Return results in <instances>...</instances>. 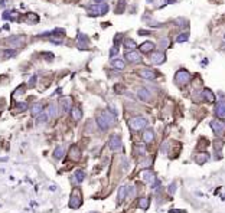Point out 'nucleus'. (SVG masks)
Wrapping results in <instances>:
<instances>
[{"instance_id":"1","label":"nucleus","mask_w":225,"mask_h":213,"mask_svg":"<svg viewBox=\"0 0 225 213\" xmlns=\"http://www.w3.org/2000/svg\"><path fill=\"white\" fill-rule=\"evenodd\" d=\"M114 121H116V114L112 111H110V109H104L103 112L97 117V124H98V127L101 130L110 128L114 124Z\"/></svg>"},{"instance_id":"2","label":"nucleus","mask_w":225,"mask_h":213,"mask_svg":"<svg viewBox=\"0 0 225 213\" xmlns=\"http://www.w3.org/2000/svg\"><path fill=\"white\" fill-rule=\"evenodd\" d=\"M108 12V5L107 3H100V5H93L88 7V14L89 16H101V14H107Z\"/></svg>"},{"instance_id":"3","label":"nucleus","mask_w":225,"mask_h":213,"mask_svg":"<svg viewBox=\"0 0 225 213\" xmlns=\"http://www.w3.org/2000/svg\"><path fill=\"white\" fill-rule=\"evenodd\" d=\"M82 204V196H81V192L78 189H74L72 190V193H71L69 196V203H68V206H69L71 209H78Z\"/></svg>"},{"instance_id":"4","label":"nucleus","mask_w":225,"mask_h":213,"mask_svg":"<svg viewBox=\"0 0 225 213\" xmlns=\"http://www.w3.org/2000/svg\"><path fill=\"white\" fill-rule=\"evenodd\" d=\"M175 82L178 85H186L191 82V74L186 71V69H179L176 74H175Z\"/></svg>"},{"instance_id":"5","label":"nucleus","mask_w":225,"mask_h":213,"mask_svg":"<svg viewBox=\"0 0 225 213\" xmlns=\"http://www.w3.org/2000/svg\"><path fill=\"white\" fill-rule=\"evenodd\" d=\"M128 125L133 131H139V130H143V128L147 125V118L144 117H134L128 121Z\"/></svg>"},{"instance_id":"6","label":"nucleus","mask_w":225,"mask_h":213,"mask_svg":"<svg viewBox=\"0 0 225 213\" xmlns=\"http://www.w3.org/2000/svg\"><path fill=\"white\" fill-rule=\"evenodd\" d=\"M211 128L214 130V134H215V135H219V137L225 133V125H224V123H221L219 120L211 121Z\"/></svg>"},{"instance_id":"7","label":"nucleus","mask_w":225,"mask_h":213,"mask_svg":"<svg viewBox=\"0 0 225 213\" xmlns=\"http://www.w3.org/2000/svg\"><path fill=\"white\" fill-rule=\"evenodd\" d=\"M149 58H150V62L155 63V65H160V63H163L166 61V56H164V53L162 51L160 52H152Z\"/></svg>"},{"instance_id":"8","label":"nucleus","mask_w":225,"mask_h":213,"mask_svg":"<svg viewBox=\"0 0 225 213\" xmlns=\"http://www.w3.org/2000/svg\"><path fill=\"white\" fill-rule=\"evenodd\" d=\"M137 74H139V76H140V78H144V79H155L156 76H157L156 71H153V69H149V68L139 69V71H137Z\"/></svg>"},{"instance_id":"9","label":"nucleus","mask_w":225,"mask_h":213,"mask_svg":"<svg viewBox=\"0 0 225 213\" xmlns=\"http://www.w3.org/2000/svg\"><path fill=\"white\" fill-rule=\"evenodd\" d=\"M124 59L131 62V63H137V62H141V55L139 52H136V51H128L124 55Z\"/></svg>"},{"instance_id":"10","label":"nucleus","mask_w":225,"mask_h":213,"mask_svg":"<svg viewBox=\"0 0 225 213\" xmlns=\"http://www.w3.org/2000/svg\"><path fill=\"white\" fill-rule=\"evenodd\" d=\"M84 179H85V173H84V171H82V170H77L74 174L71 176V183L75 184V186H78V184H81V183L84 181Z\"/></svg>"},{"instance_id":"11","label":"nucleus","mask_w":225,"mask_h":213,"mask_svg":"<svg viewBox=\"0 0 225 213\" xmlns=\"http://www.w3.org/2000/svg\"><path fill=\"white\" fill-rule=\"evenodd\" d=\"M139 49H140V52L141 53H152L153 51L156 49V45H155V42H150V40H146V42H143L139 46Z\"/></svg>"},{"instance_id":"12","label":"nucleus","mask_w":225,"mask_h":213,"mask_svg":"<svg viewBox=\"0 0 225 213\" xmlns=\"http://www.w3.org/2000/svg\"><path fill=\"white\" fill-rule=\"evenodd\" d=\"M88 43H89V39L87 38L84 33H81L80 36H78V39H77V46H78V49H81V51H87V49H88Z\"/></svg>"},{"instance_id":"13","label":"nucleus","mask_w":225,"mask_h":213,"mask_svg":"<svg viewBox=\"0 0 225 213\" xmlns=\"http://www.w3.org/2000/svg\"><path fill=\"white\" fill-rule=\"evenodd\" d=\"M108 147L111 150H118L121 147V138H120V135H116V134L111 135L110 140H108Z\"/></svg>"},{"instance_id":"14","label":"nucleus","mask_w":225,"mask_h":213,"mask_svg":"<svg viewBox=\"0 0 225 213\" xmlns=\"http://www.w3.org/2000/svg\"><path fill=\"white\" fill-rule=\"evenodd\" d=\"M141 179H143V181L152 184V183H155L156 176H155V173H153L152 170H143V171H141Z\"/></svg>"},{"instance_id":"15","label":"nucleus","mask_w":225,"mask_h":213,"mask_svg":"<svg viewBox=\"0 0 225 213\" xmlns=\"http://www.w3.org/2000/svg\"><path fill=\"white\" fill-rule=\"evenodd\" d=\"M150 92H149V89H146V88H139L137 89V97L140 98L141 101H144V102H149L150 101Z\"/></svg>"},{"instance_id":"16","label":"nucleus","mask_w":225,"mask_h":213,"mask_svg":"<svg viewBox=\"0 0 225 213\" xmlns=\"http://www.w3.org/2000/svg\"><path fill=\"white\" fill-rule=\"evenodd\" d=\"M48 115H49L51 118H56V117L59 115V105L58 104L49 105V108H48Z\"/></svg>"},{"instance_id":"17","label":"nucleus","mask_w":225,"mask_h":213,"mask_svg":"<svg viewBox=\"0 0 225 213\" xmlns=\"http://www.w3.org/2000/svg\"><path fill=\"white\" fill-rule=\"evenodd\" d=\"M69 151H71L69 153V157L74 161H78L81 158V153H80V150H78V147H77V146H72V147H71Z\"/></svg>"},{"instance_id":"18","label":"nucleus","mask_w":225,"mask_h":213,"mask_svg":"<svg viewBox=\"0 0 225 213\" xmlns=\"http://www.w3.org/2000/svg\"><path fill=\"white\" fill-rule=\"evenodd\" d=\"M111 63H112V67L116 68V69H124V68H126V61H124V59H120V58L112 59Z\"/></svg>"},{"instance_id":"19","label":"nucleus","mask_w":225,"mask_h":213,"mask_svg":"<svg viewBox=\"0 0 225 213\" xmlns=\"http://www.w3.org/2000/svg\"><path fill=\"white\" fill-rule=\"evenodd\" d=\"M202 95H203V100L208 101V102H214L215 101V95H214V92L211 89H203Z\"/></svg>"},{"instance_id":"20","label":"nucleus","mask_w":225,"mask_h":213,"mask_svg":"<svg viewBox=\"0 0 225 213\" xmlns=\"http://www.w3.org/2000/svg\"><path fill=\"white\" fill-rule=\"evenodd\" d=\"M215 114H216V117L224 118V117H225V102H219V104L216 105Z\"/></svg>"},{"instance_id":"21","label":"nucleus","mask_w":225,"mask_h":213,"mask_svg":"<svg viewBox=\"0 0 225 213\" xmlns=\"http://www.w3.org/2000/svg\"><path fill=\"white\" fill-rule=\"evenodd\" d=\"M155 140V134H153V131L152 130H144V133H143V141L144 143H152Z\"/></svg>"},{"instance_id":"22","label":"nucleus","mask_w":225,"mask_h":213,"mask_svg":"<svg viewBox=\"0 0 225 213\" xmlns=\"http://www.w3.org/2000/svg\"><path fill=\"white\" fill-rule=\"evenodd\" d=\"M124 46H126V49H128V51H134L137 48V43L133 40V39H130V38H126L124 39Z\"/></svg>"},{"instance_id":"23","label":"nucleus","mask_w":225,"mask_h":213,"mask_svg":"<svg viewBox=\"0 0 225 213\" xmlns=\"http://www.w3.org/2000/svg\"><path fill=\"white\" fill-rule=\"evenodd\" d=\"M208 158H209L208 153H201V154H198V156L195 157V161H196L198 164H205L206 161H208Z\"/></svg>"},{"instance_id":"24","label":"nucleus","mask_w":225,"mask_h":213,"mask_svg":"<svg viewBox=\"0 0 225 213\" xmlns=\"http://www.w3.org/2000/svg\"><path fill=\"white\" fill-rule=\"evenodd\" d=\"M150 206V200L147 199V197H141V199H139V207L141 209V210H147Z\"/></svg>"},{"instance_id":"25","label":"nucleus","mask_w":225,"mask_h":213,"mask_svg":"<svg viewBox=\"0 0 225 213\" xmlns=\"http://www.w3.org/2000/svg\"><path fill=\"white\" fill-rule=\"evenodd\" d=\"M64 156H65V150H64V147H62V146L56 147L55 151H53V157H55V158H58V160H61Z\"/></svg>"},{"instance_id":"26","label":"nucleus","mask_w":225,"mask_h":213,"mask_svg":"<svg viewBox=\"0 0 225 213\" xmlns=\"http://www.w3.org/2000/svg\"><path fill=\"white\" fill-rule=\"evenodd\" d=\"M127 189H128V187H126V186H121V187L118 189V203H121L123 200L126 199V196H127Z\"/></svg>"},{"instance_id":"27","label":"nucleus","mask_w":225,"mask_h":213,"mask_svg":"<svg viewBox=\"0 0 225 213\" xmlns=\"http://www.w3.org/2000/svg\"><path fill=\"white\" fill-rule=\"evenodd\" d=\"M71 115H72V118H74L75 121H78V120H81L82 112H81V109L78 108V107H74V108H71Z\"/></svg>"},{"instance_id":"28","label":"nucleus","mask_w":225,"mask_h":213,"mask_svg":"<svg viewBox=\"0 0 225 213\" xmlns=\"http://www.w3.org/2000/svg\"><path fill=\"white\" fill-rule=\"evenodd\" d=\"M42 111H43V104L42 102H36V104L32 107V114L33 115H39Z\"/></svg>"},{"instance_id":"29","label":"nucleus","mask_w":225,"mask_h":213,"mask_svg":"<svg viewBox=\"0 0 225 213\" xmlns=\"http://www.w3.org/2000/svg\"><path fill=\"white\" fill-rule=\"evenodd\" d=\"M59 107H62V108H64V111H69V107H71V98H64V100L61 101V104H59Z\"/></svg>"},{"instance_id":"30","label":"nucleus","mask_w":225,"mask_h":213,"mask_svg":"<svg viewBox=\"0 0 225 213\" xmlns=\"http://www.w3.org/2000/svg\"><path fill=\"white\" fill-rule=\"evenodd\" d=\"M38 20H39V17H38L35 13H28L26 14V22H28V23H36Z\"/></svg>"},{"instance_id":"31","label":"nucleus","mask_w":225,"mask_h":213,"mask_svg":"<svg viewBox=\"0 0 225 213\" xmlns=\"http://www.w3.org/2000/svg\"><path fill=\"white\" fill-rule=\"evenodd\" d=\"M36 117H38V118H36L38 123H45V121H48V118H49L48 112H41L39 115H36Z\"/></svg>"},{"instance_id":"32","label":"nucleus","mask_w":225,"mask_h":213,"mask_svg":"<svg viewBox=\"0 0 225 213\" xmlns=\"http://www.w3.org/2000/svg\"><path fill=\"white\" fill-rule=\"evenodd\" d=\"M16 38H18V36H16ZM16 38H12V39H9V42L12 43L13 46H19L20 43H23V40H25L23 38H19V39H16Z\"/></svg>"},{"instance_id":"33","label":"nucleus","mask_w":225,"mask_h":213,"mask_svg":"<svg viewBox=\"0 0 225 213\" xmlns=\"http://www.w3.org/2000/svg\"><path fill=\"white\" fill-rule=\"evenodd\" d=\"M124 7H126V2H124V0H120L117 9H116V13H123V12H124Z\"/></svg>"},{"instance_id":"34","label":"nucleus","mask_w":225,"mask_h":213,"mask_svg":"<svg viewBox=\"0 0 225 213\" xmlns=\"http://www.w3.org/2000/svg\"><path fill=\"white\" fill-rule=\"evenodd\" d=\"M188 39H189V35H188V33H180L178 38H176V42L182 43V42H186Z\"/></svg>"},{"instance_id":"35","label":"nucleus","mask_w":225,"mask_h":213,"mask_svg":"<svg viewBox=\"0 0 225 213\" xmlns=\"http://www.w3.org/2000/svg\"><path fill=\"white\" fill-rule=\"evenodd\" d=\"M22 92H23V94H25V86H23V85H20V86H19V88H16V89H14V92H13V97H14V98H19V97H20V94H22Z\"/></svg>"},{"instance_id":"36","label":"nucleus","mask_w":225,"mask_h":213,"mask_svg":"<svg viewBox=\"0 0 225 213\" xmlns=\"http://www.w3.org/2000/svg\"><path fill=\"white\" fill-rule=\"evenodd\" d=\"M26 108H28V104H26V102H18V109L19 111H25Z\"/></svg>"},{"instance_id":"37","label":"nucleus","mask_w":225,"mask_h":213,"mask_svg":"<svg viewBox=\"0 0 225 213\" xmlns=\"http://www.w3.org/2000/svg\"><path fill=\"white\" fill-rule=\"evenodd\" d=\"M117 53H118V46L111 48V51H110V56L114 58V55H117Z\"/></svg>"},{"instance_id":"38","label":"nucleus","mask_w":225,"mask_h":213,"mask_svg":"<svg viewBox=\"0 0 225 213\" xmlns=\"http://www.w3.org/2000/svg\"><path fill=\"white\" fill-rule=\"evenodd\" d=\"M176 192V183H172V184L169 186V193L172 194V193H175Z\"/></svg>"},{"instance_id":"39","label":"nucleus","mask_w":225,"mask_h":213,"mask_svg":"<svg viewBox=\"0 0 225 213\" xmlns=\"http://www.w3.org/2000/svg\"><path fill=\"white\" fill-rule=\"evenodd\" d=\"M14 55H16V52H14V51H6V52H5V58L14 56Z\"/></svg>"},{"instance_id":"40","label":"nucleus","mask_w":225,"mask_h":213,"mask_svg":"<svg viewBox=\"0 0 225 213\" xmlns=\"http://www.w3.org/2000/svg\"><path fill=\"white\" fill-rule=\"evenodd\" d=\"M35 84H36V76H32L30 81H29V86H33Z\"/></svg>"},{"instance_id":"41","label":"nucleus","mask_w":225,"mask_h":213,"mask_svg":"<svg viewBox=\"0 0 225 213\" xmlns=\"http://www.w3.org/2000/svg\"><path fill=\"white\" fill-rule=\"evenodd\" d=\"M52 43H55V45H61L62 43V39H51Z\"/></svg>"},{"instance_id":"42","label":"nucleus","mask_w":225,"mask_h":213,"mask_svg":"<svg viewBox=\"0 0 225 213\" xmlns=\"http://www.w3.org/2000/svg\"><path fill=\"white\" fill-rule=\"evenodd\" d=\"M160 46L163 48V49H164V48H166V46H168V39H163V43L160 42Z\"/></svg>"},{"instance_id":"43","label":"nucleus","mask_w":225,"mask_h":213,"mask_svg":"<svg viewBox=\"0 0 225 213\" xmlns=\"http://www.w3.org/2000/svg\"><path fill=\"white\" fill-rule=\"evenodd\" d=\"M139 35H149V32H144V30H140V32H139Z\"/></svg>"},{"instance_id":"44","label":"nucleus","mask_w":225,"mask_h":213,"mask_svg":"<svg viewBox=\"0 0 225 213\" xmlns=\"http://www.w3.org/2000/svg\"><path fill=\"white\" fill-rule=\"evenodd\" d=\"M170 213H186V212H176V210H172Z\"/></svg>"},{"instance_id":"45","label":"nucleus","mask_w":225,"mask_h":213,"mask_svg":"<svg viewBox=\"0 0 225 213\" xmlns=\"http://www.w3.org/2000/svg\"><path fill=\"white\" fill-rule=\"evenodd\" d=\"M94 2H104V0H94Z\"/></svg>"}]
</instances>
